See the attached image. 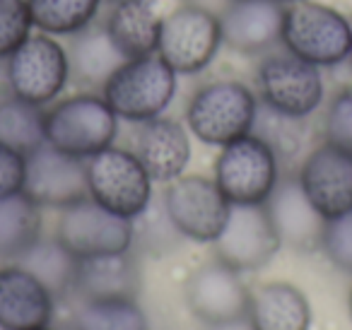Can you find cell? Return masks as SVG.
Returning <instances> with one entry per match:
<instances>
[{
    "label": "cell",
    "instance_id": "6da1fadb",
    "mask_svg": "<svg viewBox=\"0 0 352 330\" xmlns=\"http://www.w3.org/2000/svg\"><path fill=\"white\" fill-rule=\"evenodd\" d=\"M258 99L239 80H215L198 89L186 109L188 131L206 145L225 147L254 133Z\"/></svg>",
    "mask_w": 352,
    "mask_h": 330
},
{
    "label": "cell",
    "instance_id": "7a4b0ae2",
    "mask_svg": "<svg viewBox=\"0 0 352 330\" xmlns=\"http://www.w3.org/2000/svg\"><path fill=\"white\" fill-rule=\"evenodd\" d=\"M179 75L157 54L128 58L107 82L102 85L104 102L118 118L145 123L162 116L171 104L179 85Z\"/></svg>",
    "mask_w": 352,
    "mask_h": 330
},
{
    "label": "cell",
    "instance_id": "3957f363",
    "mask_svg": "<svg viewBox=\"0 0 352 330\" xmlns=\"http://www.w3.org/2000/svg\"><path fill=\"white\" fill-rule=\"evenodd\" d=\"M350 41L352 25L336 8L314 0L285 6L280 44L297 58L316 68H333L350 58Z\"/></svg>",
    "mask_w": 352,
    "mask_h": 330
},
{
    "label": "cell",
    "instance_id": "277c9868",
    "mask_svg": "<svg viewBox=\"0 0 352 330\" xmlns=\"http://www.w3.org/2000/svg\"><path fill=\"white\" fill-rule=\"evenodd\" d=\"M46 142L65 155L89 160L113 145L118 116L102 94H73L44 111Z\"/></svg>",
    "mask_w": 352,
    "mask_h": 330
},
{
    "label": "cell",
    "instance_id": "5b68a950",
    "mask_svg": "<svg viewBox=\"0 0 352 330\" xmlns=\"http://www.w3.org/2000/svg\"><path fill=\"white\" fill-rule=\"evenodd\" d=\"M220 46V17L208 8L184 3L162 17L155 54L176 75H196L217 58Z\"/></svg>",
    "mask_w": 352,
    "mask_h": 330
},
{
    "label": "cell",
    "instance_id": "8992f818",
    "mask_svg": "<svg viewBox=\"0 0 352 330\" xmlns=\"http://www.w3.org/2000/svg\"><path fill=\"white\" fill-rule=\"evenodd\" d=\"M85 169L89 198L102 208L126 219H138L150 208L155 181L131 150L111 145L85 160Z\"/></svg>",
    "mask_w": 352,
    "mask_h": 330
},
{
    "label": "cell",
    "instance_id": "52a82bcc",
    "mask_svg": "<svg viewBox=\"0 0 352 330\" xmlns=\"http://www.w3.org/2000/svg\"><path fill=\"white\" fill-rule=\"evenodd\" d=\"M278 181V152L256 133L225 145L215 160V184L232 205L265 203Z\"/></svg>",
    "mask_w": 352,
    "mask_h": 330
},
{
    "label": "cell",
    "instance_id": "ba28073f",
    "mask_svg": "<svg viewBox=\"0 0 352 330\" xmlns=\"http://www.w3.org/2000/svg\"><path fill=\"white\" fill-rule=\"evenodd\" d=\"M56 239L70 256H75L78 261H89V258L131 251L135 227H133V219L102 208L97 200L87 195L60 210Z\"/></svg>",
    "mask_w": 352,
    "mask_h": 330
},
{
    "label": "cell",
    "instance_id": "9c48e42d",
    "mask_svg": "<svg viewBox=\"0 0 352 330\" xmlns=\"http://www.w3.org/2000/svg\"><path fill=\"white\" fill-rule=\"evenodd\" d=\"M6 60L10 92L41 109L58 99L70 78L68 51L44 32L30 34Z\"/></svg>",
    "mask_w": 352,
    "mask_h": 330
},
{
    "label": "cell",
    "instance_id": "30bf717a",
    "mask_svg": "<svg viewBox=\"0 0 352 330\" xmlns=\"http://www.w3.org/2000/svg\"><path fill=\"white\" fill-rule=\"evenodd\" d=\"M258 89L270 111L294 121L311 116L326 92L321 70L289 51L263 56L258 63Z\"/></svg>",
    "mask_w": 352,
    "mask_h": 330
},
{
    "label": "cell",
    "instance_id": "8fae6325",
    "mask_svg": "<svg viewBox=\"0 0 352 330\" xmlns=\"http://www.w3.org/2000/svg\"><path fill=\"white\" fill-rule=\"evenodd\" d=\"M232 203L215 179L179 176L164 193V212L176 234L198 243H212L222 232Z\"/></svg>",
    "mask_w": 352,
    "mask_h": 330
},
{
    "label": "cell",
    "instance_id": "7c38bea8",
    "mask_svg": "<svg viewBox=\"0 0 352 330\" xmlns=\"http://www.w3.org/2000/svg\"><path fill=\"white\" fill-rule=\"evenodd\" d=\"M186 304L201 323L225 328L249 320L251 292L239 270L222 261H208L191 272L186 282Z\"/></svg>",
    "mask_w": 352,
    "mask_h": 330
},
{
    "label": "cell",
    "instance_id": "4fadbf2b",
    "mask_svg": "<svg viewBox=\"0 0 352 330\" xmlns=\"http://www.w3.org/2000/svg\"><path fill=\"white\" fill-rule=\"evenodd\" d=\"M212 243L217 261L227 263L239 272H251L268 265L283 246L265 203L232 205L225 227Z\"/></svg>",
    "mask_w": 352,
    "mask_h": 330
},
{
    "label": "cell",
    "instance_id": "5bb4252c",
    "mask_svg": "<svg viewBox=\"0 0 352 330\" xmlns=\"http://www.w3.org/2000/svg\"><path fill=\"white\" fill-rule=\"evenodd\" d=\"M25 186L22 193L39 208H68L87 198V169L85 160L51 147H41L25 155Z\"/></svg>",
    "mask_w": 352,
    "mask_h": 330
},
{
    "label": "cell",
    "instance_id": "9a60e30c",
    "mask_svg": "<svg viewBox=\"0 0 352 330\" xmlns=\"http://www.w3.org/2000/svg\"><path fill=\"white\" fill-rule=\"evenodd\" d=\"M297 179L326 222L352 210V152L326 140L309 152Z\"/></svg>",
    "mask_w": 352,
    "mask_h": 330
},
{
    "label": "cell",
    "instance_id": "2e32d148",
    "mask_svg": "<svg viewBox=\"0 0 352 330\" xmlns=\"http://www.w3.org/2000/svg\"><path fill=\"white\" fill-rule=\"evenodd\" d=\"M283 20L280 0H234L220 17L222 44L241 56L270 54L283 39Z\"/></svg>",
    "mask_w": 352,
    "mask_h": 330
},
{
    "label": "cell",
    "instance_id": "e0dca14e",
    "mask_svg": "<svg viewBox=\"0 0 352 330\" xmlns=\"http://www.w3.org/2000/svg\"><path fill=\"white\" fill-rule=\"evenodd\" d=\"M133 155L140 160L145 171L157 184H171L184 176L191 160V138L182 123L171 118H152L140 123L135 133Z\"/></svg>",
    "mask_w": 352,
    "mask_h": 330
},
{
    "label": "cell",
    "instance_id": "ac0fdd59",
    "mask_svg": "<svg viewBox=\"0 0 352 330\" xmlns=\"http://www.w3.org/2000/svg\"><path fill=\"white\" fill-rule=\"evenodd\" d=\"M273 227L278 232L283 246L297 248V251H316L321 248L326 219L318 214V210L309 203L307 193L299 186V179L278 181L270 198L265 200Z\"/></svg>",
    "mask_w": 352,
    "mask_h": 330
},
{
    "label": "cell",
    "instance_id": "d6986e66",
    "mask_svg": "<svg viewBox=\"0 0 352 330\" xmlns=\"http://www.w3.org/2000/svg\"><path fill=\"white\" fill-rule=\"evenodd\" d=\"M51 292L20 263L0 267V328L32 330L49 325L54 316Z\"/></svg>",
    "mask_w": 352,
    "mask_h": 330
},
{
    "label": "cell",
    "instance_id": "ffe728a7",
    "mask_svg": "<svg viewBox=\"0 0 352 330\" xmlns=\"http://www.w3.org/2000/svg\"><path fill=\"white\" fill-rule=\"evenodd\" d=\"M251 330H309L311 306L299 287L289 282H268L251 292Z\"/></svg>",
    "mask_w": 352,
    "mask_h": 330
},
{
    "label": "cell",
    "instance_id": "44dd1931",
    "mask_svg": "<svg viewBox=\"0 0 352 330\" xmlns=\"http://www.w3.org/2000/svg\"><path fill=\"white\" fill-rule=\"evenodd\" d=\"M138 289L140 270L131 258V251L78 263L73 292H78L80 299H135Z\"/></svg>",
    "mask_w": 352,
    "mask_h": 330
},
{
    "label": "cell",
    "instance_id": "7402d4cb",
    "mask_svg": "<svg viewBox=\"0 0 352 330\" xmlns=\"http://www.w3.org/2000/svg\"><path fill=\"white\" fill-rule=\"evenodd\" d=\"M162 17L155 12L150 0H118L109 20L104 22L107 32L126 58H138L157 51Z\"/></svg>",
    "mask_w": 352,
    "mask_h": 330
},
{
    "label": "cell",
    "instance_id": "603a6c76",
    "mask_svg": "<svg viewBox=\"0 0 352 330\" xmlns=\"http://www.w3.org/2000/svg\"><path fill=\"white\" fill-rule=\"evenodd\" d=\"M68 58L70 73L78 75V80H82V82L99 85V87L128 60L104 25H89L82 32H78Z\"/></svg>",
    "mask_w": 352,
    "mask_h": 330
},
{
    "label": "cell",
    "instance_id": "cb8c5ba5",
    "mask_svg": "<svg viewBox=\"0 0 352 330\" xmlns=\"http://www.w3.org/2000/svg\"><path fill=\"white\" fill-rule=\"evenodd\" d=\"M17 263L27 267L51 292L54 299L73 292L80 261L60 246L58 239H39L17 258Z\"/></svg>",
    "mask_w": 352,
    "mask_h": 330
},
{
    "label": "cell",
    "instance_id": "d4e9b609",
    "mask_svg": "<svg viewBox=\"0 0 352 330\" xmlns=\"http://www.w3.org/2000/svg\"><path fill=\"white\" fill-rule=\"evenodd\" d=\"M41 239V208L25 193L0 198V258H20Z\"/></svg>",
    "mask_w": 352,
    "mask_h": 330
},
{
    "label": "cell",
    "instance_id": "484cf974",
    "mask_svg": "<svg viewBox=\"0 0 352 330\" xmlns=\"http://www.w3.org/2000/svg\"><path fill=\"white\" fill-rule=\"evenodd\" d=\"M104 0H27L32 25L51 36H75L92 25Z\"/></svg>",
    "mask_w": 352,
    "mask_h": 330
},
{
    "label": "cell",
    "instance_id": "4316f807",
    "mask_svg": "<svg viewBox=\"0 0 352 330\" xmlns=\"http://www.w3.org/2000/svg\"><path fill=\"white\" fill-rule=\"evenodd\" d=\"M0 142L22 155L44 145V109L17 99L15 94L0 99Z\"/></svg>",
    "mask_w": 352,
    "mask_h": 330
},
{
    "label": "cell",
    "instance_id": "83f0119b",
    "mask_svg": "<svg viewBox=\"0 0 352 330\" xmlns=\"http://www.w3.org/2000/svg\"><path fill=\"white\" fill-rule=\"evenodd\" d=\"M73 330H147V318L135 299H82Z\"/></svg>",
    "mask_w": 352,
    "mask_h": 330
},
{
    "label": "cell",
    "instance_id": "f1b7e54d",
    "mask_svg": "<svg viewBox=\"0 0 352 330\" xmlns=\"http://www.w3.org/2000/svg\"><path fill=\"white\" fill-rule=\"evenodd\" d=\"M32 27L27 0H0V60L32 34Z\"/></svg>",
    "mask_w": 352,
    "mask_h": 330
},
{
    "label": "cell",
    "instance_id": "f546056e",
    "mask_svg": "<svg viewBox=\"0 0 352 330\" xmlns=\"http://www.w3.org/2000/svg\"><path fill=\"white\" fill-rule=\"evenodd\" d=\"M321 248L328 261L342 272H352V210L326 222Z\"/></svg>",
    "mask_w": 352,
    "mask_h": 330
},
{
    "label": "cell",
    "instance_id": "4dcf8cb0",
    "mask_svg": "<svg viewBox=\"0 0 352 330\" xmlns=\"http://www.w3.org/2000/svg\"><path fill=\"white\" fill-rule=\"evenodd\" d=\"M326 140L352 152V87H345L331 99L326 109Z\"/></svg>",
    "mask_w": 352,
    "mask_h": 330
},
{
    "label": "cell",
    "instance_id": "1f68e13d",
    "mask_svg": "<svg viewBox=\"0 0 352 330\" xmlns=\"http://www.w3.org/2000/svg\"><path fill=\"white\" fill-rule=\"evenodd\" d=\"M25 155L0 142V198L22 193L25 186Z\"/></svg>",
    "mask_w": 352,
    "mask_h": 330
},
{
    "label": "cell",
    "instance_id": "d6a6232c",
    "mask_svg": "<svg viewBox=\"0 0 352 330\" xmlns=\"http://www.w3.org/2000/svg\"><path fill=\"white\" fill-rule=\"evenodd\" d=\"M347 309H350V318H352V289H350V296H347Z\"/></svg>",
    "mask_w": 352,
    "mask_h": 330
},
{
    "label": "cell",
    "instance_id": "836d02e7",
    "mask_svg": "<svg viewBox=\"0 0 352 330\" xmlns=\"http://www.w3.org/2000/svg\"><path fill=\"white\" fill-rule=\"evenodd\" d=\"M283 6H292V3H302V0H280Z\"/></svg>",
    "mask_w": 352,
    "mask_h": 330
},
{
    "label": "cell",
    "instance_id": "e575fe53",
    "mask_svg": "<svg viewBox=\"0 0 352 330\" xmlns=\"http://www.w3.org/2000/svg\"><path fill=\"white\" fill-rule=\"evenodd\" d=\"M32 330H49V328H46V325H44V328H32Z\"/></svg>",
    "mask_w": 352,
    "mask_h": 330
},
{
    "label": "cell",
    "instance_id": "d590c367",
    "mask_svg": "<svg viewBox=\"0 0 352 330\" xmlns=\"http://www.w3.org/2000/svg\"><path fill=\"white\" fill-rule=\"evenodd\" d=\"M350 60H352V41H350Z\"/></svg>",
    "mask_w": 352,
    "mask_h": 330
},
{
    "label": "cell",
    "instance_id": "8d00e7d4",
    "mask_svg": "<svg viewBox=\"0 0 352 330\" xmlns=\"http://www.w3.org/2000/svg\"><path fill=\"white\" fill-rule=\"evenodd\" d=\"M111 3H118V0H111Z\"/></svg>",
    "mask_w": 352,
    "mask_h": 330
},
{
    "label": "cell",
    "instance_id": "74e56055",
    "mask_svg": "<svg viewBox=\"0 0 352 330\" xmlns=\"http://www.w3.org/2000/svg\"><path fill=\"white\" fill-rule=\"evenodd\" d=\"M230 3H234V0H230Z\"/></svg>",
    "mask_w": 352,
    "mask_h": 330
}]
</instances>
